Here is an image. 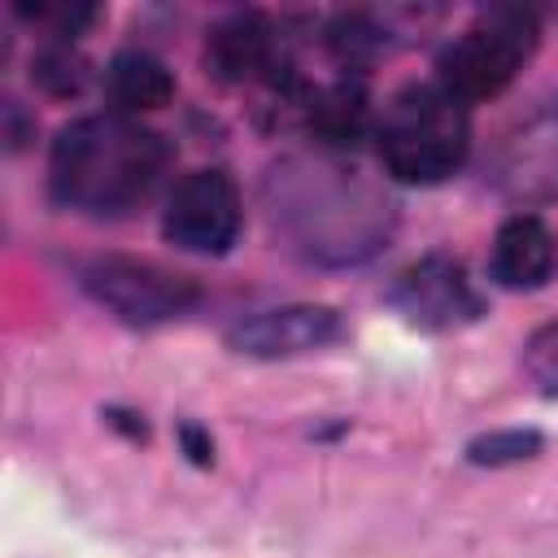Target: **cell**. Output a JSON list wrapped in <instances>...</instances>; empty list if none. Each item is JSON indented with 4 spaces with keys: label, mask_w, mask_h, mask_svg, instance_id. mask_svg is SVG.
I'll return each instance as SVG.
<instances>
[{
    "label": "cell",
    "mask_w": 558,
    "mask_h": 558,
    "mask_svg": "<svg viewBox=\"0 0 558 558\" xmlns=\"http://www.w3.org/2000/svg\"><path fill=\"white\" fill-rule=\"evenodd\" d=\"M523 371L536 384V392L558 397V318L554 323H541L523 340Z\"/></svg>",
    "instance_id": "17"
},
{
    "label": "cell",
    "mask_w": 558,
    "mask_h": 558,
    "mask_svg": "<svg viewBox=\"0 0 558 558\" xmlns=\"http://www.w3.org/2000/svg\"><path fill=\"white\" fill-rule=\"evenodd\" d=\"M205 70L227 87L266 83L275 92L292 65L283 61V39L275 22L257 9H235L205 31Z\"/></svg>",
    "instance_id": "10"
},
{
    "label": "cell",
    "mask_w": 558,
    "mask_h": 558,
    "mask_svg": "<svg viewBox=\"0 0 558 558\" xmlns=\"http://www.w3.org/2000/svg\"><path fill=\"white\" fill-rule=\"evenodd\" d=\"M31 140H35V113H26V105L9 96L4 100V148L22 153Z\"/></svg>",
    "instance_id": "19"
},
{
    "label": "cell",
    "mask_w": 558,
    "mask_h": 558,
    "mask_svg": "<svg viewBox=\"0 0 558 558\" xmlns=\"http://www.w3.org/2000/svg\"><path fill=\"white\" fill-rule=\"evenodd\" d=\"M100 83H105L113 113H126V118L166 109L174 100V70L148 48H118Z\"/></svg>",
    "instance_id": "12"
},
{
    "label": "cell",
    "mask_w": 558,
    "mask_h": 558,
    "mask_svg": "<svg viewBox=\"0 0 558 558\" xmlns=\"http://www.w3.org/2000/svg\"><path fill=\"white\" fill-rule=\"evenodd\" d=\"M344 336V318L336 305L323 301H292L275 310H257L240 323L227 327V349L240 357L257 362H283V357H305Z\"/></svg>",
    "instance_id": "9"
},
{
    "label": "cell",
    "mask_w": 558,
    "mask_h": 558,
    "mask_svg": "<svg viewBox=\"0 0 558 558\" xmlns=\"http://www.w3.org/2000/svg\"><path fill=\"white\" fill-rule=\"evenodd\" d=\"M327 48L344 70H357L388 48V26L371 13H340L327 26Z\"/></svg>",
    "instance_id": "14"
},
{
    "label": "cell",
    "mask_w": 558,
    "mask_h": 558,
    "mask_svg": "<svg viewBox=\"0 0 558 558\" xmlns=\"http://www.w3.org/2000/svg\"><path fill=\"white\" fill-rule=\"evenodd\" d=\"M388 305L410 327H423V331H458L484 318V292L471 283L466 266L449 253H423L418 262H410L392 279Z\"/></svg>",
    "instance_id": "8"
},
{
    "label": "cell",
    "mask_w": 558,
    "mask_h": 558,
    "mask_svg": "<svg viewBox=\"0 0 558 558\" xmlns=\"http://www.w3.org/2000/svg\"><path fill=\"white\" fill-rule=\"evenodd\" d=\"M92 78V65L74 52V44H44L31 57V83L48 96H78Z\"/></svg>",
    "instance_id": "16"
},
{
    "label": "cell",
    "mask_w": 558,
    "mask_h": 558,
    "mask_svg": "<svg viewBox=\"0 0 558 558\" xmlns=\"http://www.w3.org/2000/svg\"><path fill=\"white\" fill-rule=\"evenodd\" d=\"M174 440H179V449H183V458H187L192 466H214V436H209V427L183 418V423L174 427Z\"/></svg>",
    "instance_id": "18"
},
{
    "label": "cell",
    "mask_w": 558,
    "mask_h": 558,
    "mask_svg": "<svg viewBox=\"0 0 558 558\" xmlns=\"http://www.w3.org/2000/svg\"><path fill=\"white\" fill-rule=\"evenodd\" d=\"M78 288L118 323L131 327H161L201 305V283L183 270H170L153 257L131 253H100L78 266Z\"/></svg>",
    "instance_id": "5"
},
{
    "label": "cell",
    "mask_w": 558,
    "mask_h": 558,
    "mask_svg": "<svg viewBox=\"0 0 558 558\" xmlns=\"http://www.w3.org/2000/svg\"><path fill=\"white\" fill-rule=\"evenodd\" d=\"M375 148L384 174L397 183L436 187L453 179L471 157V113L436 78L405 83L375 118Z\"/></svg>",
    "instance_id": "3"
},
{
    "label": "cell",
    "mask_w": 558,
    "mask_h": 558,
    "mask_svg": "<svg viewBox=\"0 0 558 558\" xmlns=\"http://www.w3.org/2000/svg\"><path fill=\"white\" fill-rule=\"evenodd\" d=\"M554 266H558V240L541 214L519 209L497 227L493 248H488V279L497 288L536 292L554 279Z\"/></svg>",
    "instance_id": "11"
},
{
    "label": "cell",
    "mask_w": 558,
    "mask_h": 558,
    "mask_svg": "<svg viewBox=\"0 0 558 558\" xmlns=\"http://www.w3.org/2000/svg\"><path fill=\"white\" fill-rule=\"evenodd\" d=\"M174 148L161 131L126 113H83L48 148V192L87 218H126L153 201Z\"/></svg>",
    "instance_id": "2"
},
{
    "label": "cell",
    "mask_w": 558,
    "mask_h": 558,
    "mask_svg": "<svg viewBox=\"0 0 558 558\" xmlns=\"http://www.w3.org/2000/svg\"><path fill=\"white\" fill-rule=\"evenodd\" d=\"M488 183L514 205L558 201V105L532 109L510 122L488 153Z\"/></svg>",
    "instance_id": "7"
},
{
    "label": "cell",
    "mask_w": 558,
    "mask_h": 558,
    "mask_svg": "<svg viewBox=\"0 0 558 558\" xmlns=\"http://www.w3.org/2000/svg\"><path fill=\"white\" fill-rule=\"evenodd\" d=\"M541 17L523 4H493L480 9L471 26H462L436 57V83L449 87L462 105L501 96L527 57L536 52Z\"/></svg>",
    "instance_id": "4"
},
{
    "label": "cell",
    "mask_w": 558,
    "mask_h": 558,
    "mask_svg": "<svg viewBox=\"0 0 558 558\" xmlns=\"http://www.w3.org/2000/svg\"><path fill=\"white\" fill-rule=\"evenodd\" d=\"M545 449V436L536 427H497V432H480L466 440L462 458L471 466H514L527 462Z\"/></svg>",
    "instance_id": "15"
},
{
    "label": "cell",
    "mask_w": 558,
    "mask_h": 558,
    "mask_svg": "<svg viewBox=\"0 0 558 558\" xmlns=\"http://www.w3.org/2000/svg\"><path fill=\"white\" fill-rule=\"evenodd\" d=\"M244 227V201L235 179L222 166H201L187 170L161 209V235L166 244H174L179 253H196V257H222Z\"/></svg>",
    "instance_id": "6"
},
{
    "label": "cell",
    "mask_w": 558,
    "mask_h": 558,
    "mask_svg": "<svg viewBox=\"0 0 558 558\" xmlns=\"http://www.w3.org/2000/svg\"><path fill=\"white\" fill-rule=\"evenodd\" d=\"M301 122L310 126V135H318L327 148H349L357 144L371 126V96L366 83L357 74H340L327 87H310Z\"/></svg>",
    "instance_id": "13"
},
{
    "label": "cell",
    "mask_w": 558,
    "mask_h": 558,
    "mask_svg": "<svg viewBox=\"0 0 558 558\" xmlns=\"http://www.w3.org/2000/svg\"><path fill=\"white\" fill-rule=\"evenodd\" d=\"M262 196L270 231L314 266H357L375 257L397 222L392 196L331 153L279 157L262 179Z\"/></svg>",
    "instance_id": "1"
},
{
    "label": "cell",
    "mask_w": 558,
    "mask_h": 558,
    "mask_svg": "<svg viewBox=\"0 0 558 558\" xmlns=\"http://www.w3.org/2000/svg\"><path fill=\"white\" fill-rule=\"evenodd\" d=\"M100 418H105L113 432H122L126 440H148V423H144V414H135V410L105 405V410H100Z\"/></svg>",
    "instance_id": "20"
}]
</instances>
